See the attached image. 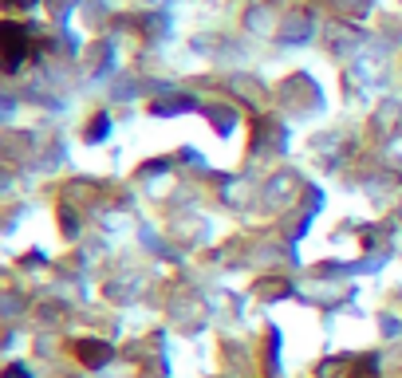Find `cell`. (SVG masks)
Segmentation results:
<instances>
[{"label": "cell", "instance_id": "7a4b0ae2", "mask_svg": "<svg viewBox=\"0 0 402 378\" xmlns=\"http://www.w3.org/2000/svg\"><path fill=\"white\" fill-rule=\"evenodd\" d=\"M8 378H24V370H20V366H12V370H8Z\"/></svg>", "mask_w": 402, "mask_h": 378}, {"label": "cell", "instance_id": "6da1fadb", "mask_svg": "<svg viewBox=\"0 0 402 378\" xmlns=\"http://www.w3.org/2000/svg\"><path fill=\"white\" fill-rule=\"evenodd\" d=\"M79 354H83L87 366H103L110 359V347L107 343H79Z\"/></svg>", "mask_w": 402, "mask_h": 378}]
</instances>
